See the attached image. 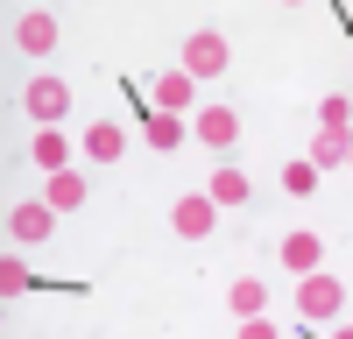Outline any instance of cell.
Returning a JSON list of instances; mask_svg holds the SVG:
<instances>
[{
  "instance_id": "obj_19",
  "label": "cell",
  "mask_w": 353,
  "mask_h": 339,
  "mask_svg": "<svg viewBox=\"0 0 353 339\" xmlns=\"http://www.w3.org/2000/svg\"><path fill=\"white\" fill-rule=\"evenodd\" d=\"M14 290H28V269L8 254V262H0V297H14Z\"/></svg>"
},
{
  "instance_id": "obj_8",
  "label": "cell",
  "mask_w": 353,
  "mask_h": 339,
  "mask_svg": "<svg viewBox=\"0 0 353 339\" xmlns=\"http://www.w3.org/2000/svg\"><path fill=\"white\" fill-rule=\"evenodd\" d=\"M43 205L50 212H78L85 205V177H78V170H57V177L43 184Z\"/></svg>"
},
{
  "instance_id": "obj_2",
  "label": "cell",
  "mask_w": 353,
  "mask_h": 339,
  "mask_svg": "<svg viewBox=\"0 0 353 339\" xmlns=\"http://www.w3.org/2000/svg\"><path fill=\"white\" fill-rule=\"evenodd\" d=\"M21 106L36 113L43 127H50V121H64V113H71V85H64V78H28V92H21Z\"/></svg>"
},
{
  "instance_id": "obj_9",
  "label": "cell",
  "mask_w": 353,
  "mask_h": 339,
  "mask_svg": "<svg viewBox=\"0 0 353 339\" xmlns=\"http://www.w3.org/2000/svg\"><path fill=\"white\" fill-rule=\"evenodd\" d=\"M353 156V134L346 127H318V141H311V170H339Z\"/></svg>"
},
{
  "instance_id": "obj_16",
  "label": "cell",
  "mask_w": 353,
  "mask_h": 339,
  "mask_svg": "<svg viewBox=\"0 0 353 339\" xmlns=\"http://www.w3.org/2000/svg\"><path fill=\"white\" fill-rule=\"evenodd\" d=\"M149 149H176V141H184V121H176V113H149Z\"/></svg>"
},
{
  "instance_id": "obj_18",
  "label": "cell",
  "mask_w": 353,
  "mask_h": 339,
  "mask_svg": "<svg viewBox=\"0 0 353 339\" xmlns=\"http://www.w3.org/2000/svg\"><path fill=\"white\" fill-rule=\"evenodd\" d=\"M318 127H346V134H353V106H346V99L332 92L325 106H318Z\"/></svg>"
},
{
  "instance_id": "obj_10",
  "label": "cell",
  "mask_w": 353,
  "mask_h": 339,
  "mask_svg": "<svg viewBox=\"0 0 353 339\" xmlns=\"http://www.w3.org/2000/svg\"><path fill=\"white\" fill-rule=\"evenodd\" d=\"M191 85H198L191 71H163L156 78V113H184L191 106Z\"/></svg>"
},
{
  "instance_id": "obj_11",
  "label": "cell",
  "mask_w": 353,
  "mask_h": 339,
  "mask_svg": "<svg viewBox=\"0 0 353 339\" xmlns=\"http://www.w3.org/2000/svg\"><path fill=\"white\" fill-rule=\"evenodd\" d=\"M318 254H325V247H318V234H290V240H283V269H290V276H311Z\"/></svg>"
},
{
  "instance_id": "obj_21",
  "label": "cell",
  "mask_w": 353,
  "mask_h": 339,
  "mask_svg": "<svg viewBox=\"0 0 353 339\" xmlns=\"http://www.w3.org/2000/svg\"><path fill=\"white\" fill-rule=\"evenodd\" d=\"M332 339H353V325H332Z\"/></svg>"
},
{
  "instance_id": "obj_3",
  "label": "cell",
  "mask_w": 353,
  "mask_h": 339,
  "mask_svg": "<svg viewBox=\"0 0 353 339\" xmlns=\"http://www.w3.org/2000/svg\"><path fill=\"white\" fill-rule=\"evenodd\" d=\"M212 219H219V205H212L205 191H184V198L170 205V226H176L184 240H205V234H212Z\"/></svg>"
},
{
  "instance_id": "obj_4",
  "label": "cell",
  "mask_w": 353,
  "mask_h": 339,
  "mask_svg": "<svg viewBox=\"0 0 353 339\" xmlns=\"http://www.w3.org/2000/svg\"><path fill=\"white\" fill-rule=\"evenodd\" d=\"M8 234H14V247H36V240H50V234H57V212L43 205V198H28V205H14V212H8Z\"/></svg>"
},
{
  "instance_id": "obj_15",
  "label": "cell",
  "mask_w": 353,
  "mask_h": 339,
  "mask_svg": "<svg viewBox=\"0 0 353 339\" xmlns=\"http://www.w3.org/2000/svg\"><path fill=\"white\" fill-rule=\"evenodd\" d=\"M28 156H36V163L50 170V177H57V170H71V163H64V134H57V127H43L36 141H28Z\"/></svg>"
},
{
  "instance_id": "obj_20",
  "label": "cell",
  "mask_w": 353,
  "mask_h": 339,
  "mask_svg": "<svg viewBox=\"0 0 353 339\" xmlns=\"http://www.w3.org/2000/svg\"><path fill=\"white\" fill-rule=\"evenodd\" d=\"M241 339H276V325L269 318H241Z\"/></svg>"
},
{
  "instance_id": "obj_17",
  "label": "cell",
  "mask_w": 353,
  "mask_h": 339,
  "mask_svg": "<svg viewBox=\"0 0 353 339\" xmlns=\"http://www.w3.org/2000/svg\"><path fill=\"white\" fill-rule=\"evenodd\" d=\"M283 191H290V198H311V191H318V170H311V156L283 170Z\"/></svg>"
},
{
  "instance_id": "obj_13",
  "label": "cell",
  "mask_w": 353,
  "mask_h": 339,
  "mask_svg": "<svg viewBox=\"0 0 353 339\" xmlns=\"http://www.w3.org/2000/svg\"><path fill=\"white\" fill-rule=\"evenodd\" d=\"M205 198H212V205H248V177H241V170H212Z\"/></svg>"
},
{
  "instance_id": "obj_5",
  "label": "cell",
  "mask_w": 353,
  "mask_h": 339,
  "mask_svg": "<svg viewBox=\"0 0 353 339\" xmlns=\"http://www.w3.org/2000/svg\"><path fill=\"white\" fill-rule=\"evenodd\" d=\"M184 71H191V78H219V71H226V36L198 28V36L184 43Z\"/></svg>"
},
{
  "instance_id": "obj_12",
  "label": "cell",
  "mask_w": 353,
  "mask_h": 339,
  "mask_svg": "<svg viewBox=\"0 0 353 339\" xmlns=\"http://www.w3.org/2000/svg\"><path fill=\"white\" fill-rule=\"evenodd\" d=\"M121 149H128V134L113 127V121H99V127H85V156H92V163H113Z\"/></svg>"
},
{
  "instance_id": "obj_7",
  "label": "cell",
  "mask_w": 353,
  "mask_h": 339,
  "mask_svg": "<svg viewBox=\"0 0 353 339\" xmlns=\"http://www.w3.org/2000/svg\"><path fill=\"white\" fill-rule=\"evenodd\" d=\"M198 141L205 149H233V141H241V113L233 106H205L198 113Z\"/></svg>"
},
{
  "instance_id": "obj_6",
  "label": "cell",
  "mask_w": 353,
  "mask_h": 339,
  "mask_svg": "<svg viewBox=\"0 0 353 339\" xmlns=\"http://www.w3.org/2000/svg\"><path fill=\"white\" fill-rule=\"evenodd\" d=\"M14 43H21L28 56H50V50H57V14H43V8H28V14L14 21Z\"/></svg>"
},
{
  "instance_id": "obj_14",
  "label": "cell",
  "mask_w": 353,
  "mask_h": 339,
  "mask_svg": "<svg viewBox=\"0 0 353 339\" xmlns=\"http://www.w3.org/2000/svg\"><path fill=\"white\" fill-rule=\"evenodd\" d=\"M226 304H233V318H261V304H269V290H261L254 276H241V282L226 290Z\"/></svg>"
},
{
  "instance_id": "obj_1",
  "label": "cell",
  "mask_w": 353,
  "mask_h": 339,
  "mask_svg": "<svg viewBox=\"0 0 353 339\" xmlns=\"http://www.w3.org/2000/svg\"><path fill=\"white\" fill-rule=\"evenodd\" d=\"M339 304H346V290H339L325 269H311L297 282V311H304V318H339Z\"/></svg>"
}]
</instances>
